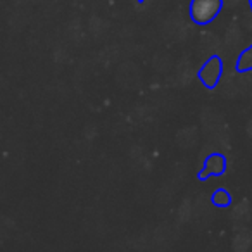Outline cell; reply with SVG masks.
Segmentation results:
<instances>
[{"instance_id":"6da1fadb","label":"cell","mask_w":252,"mask_h":252,"mask_svg":"<svg viewBox=\"0 0 252 252\" xmlns=\"http://www.w3.org/2000/svg\"><path fill=\"white\" fill-rule=\"evenodd\" d=\"M223 0H192L190 2V19L199 26H207L223 11Z\"/></svg>"},{"instance_id":"7a4b0ae2","label":"cell","mask_w":252,"mask_h":252,"mask_svg":"<svg viewBox=\"0 0 252 252\" xmlns=\"http://www.w3.org/2000/svg\"><path fill=\"white\" fill-rule=\"evenodd\" d=\"M197 76H199L200 83H202L207 90H214V88L218 87V83H220L221 76H223V59H221L220 56H216V54L211 56L209 59L200 66Z\"/></svg>"},{"instance_id":"3957f363","label":"cell","mask_w":252,"mask_h":252,"mask_svg":"<svg viewBox=\"0 0 252 252\" xmlns=\"http://www.w3.org/2000/svg\"><path fill=\"white\" fill-rule=\"evenodd\" d=\"M228 169V162H226V158L220 152H213L206 158L204 161L202 168L199 169L197 173V178L200 182H206V180L213 178V176H223Z\"/></svg>"},{"instance_id":"277c9868","label":"cell","mask_w":252,"mask_h":252,"mask_svg":"<svg viewBox=\"0 0 252 252\" xmlns=\"http://www.w3.org/2000/svg\"><path fill=\"white\" fill-rule=\"evenodd\" d=\"M238 73H245V71L252 69V45L247 47L245 50H242L240 56L237 59V64H235Z\"/></svg>"},{"instance_id":"5b68a950","label":"cell","mask_w":252,"mask_h":252,"mask_svg":"<svg viewBox=\"0 0 252 252\" xmlns=\"http://www.w3.org/2000/svg\"><path fill=\"white\" fill-rule=\"evenodd\" d=\"M211 202H213V206L221 207V209H223V207H228L231 204L230 192H228V190H224V189L214 190L213 195H211Z\"/></svg>"},{"instance_id":"8992f818","label":"cell","mask_w":252,"mask_h":252,"mask_svg":"<svg viewBox=\"0 0 252 252\" xmlns=\"http://www.w3.org/2000/svg\"><path fill=\"white\" fill-rule=\"evenodd\" d=\"M249 5H251V12H252V0H249Z\"/></svg>"},{"instance_id":"52a82bcc","label":"cell","mask_w":252,"mask_h":252,"mask_svg":"<svg viewBox=\"0 0 252 252\" xmlns=\"http://www.w3.org/2000/svg\"><path fill=\"white\" fill-rule=\"evenodd\" d=\"M138 2H145V0H138Z\"/></svg>"}]
</instances>
